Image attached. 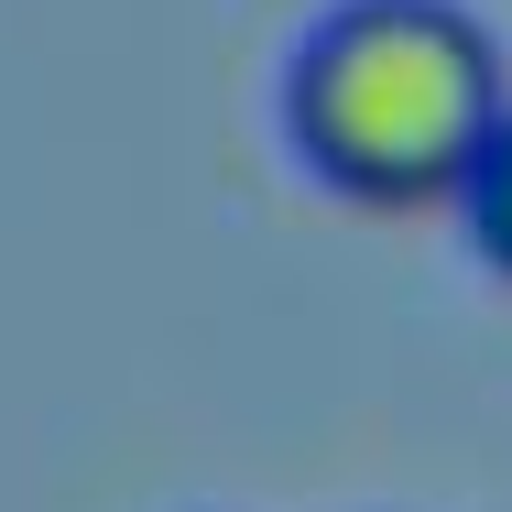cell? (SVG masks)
Wrapping results in <instances>:
<instances>
[{"mask_svg": "<svg viewBox=\"0 0 512 512\" xmlns=\"http://www.w3.org/2000/svg\"><path fill=\"white\" fill-rule=\"evenodd\" d=\"M502 120V44L458 0H338L284 66V131L349 207H458Z\"/></svg>", "mask_w": 512, "mask_h": 512, "instance_id": "1", "label": "cell"}, {"mask_svg": "<svg viewBox=\"0 0 512 512\" xmlns=\"http://www.w3.org/2000/svg\"><path fill=\"white\" fill-rule=\"evenodd\" d=\"M458 218H469L480 262H491V273H512V120L491 131V153H480V175H469V197H458Z\"/></svg>", "mask_w": 512, "mask_h": 512, "instance_id": "2", "label": "cell"}]
</instances>
